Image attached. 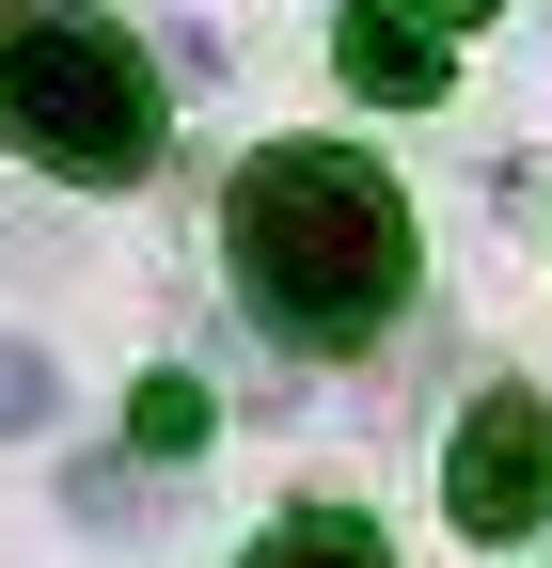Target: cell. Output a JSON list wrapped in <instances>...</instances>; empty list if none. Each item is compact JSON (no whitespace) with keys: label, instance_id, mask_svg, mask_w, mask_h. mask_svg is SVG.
Here are the masks:
<instances>
[{"label":"cell","instance_id":"obj_6","mask_svg":"<svg viewBox=\"0 0 552 568\" xmlns=\"http://www.w3.org/2000/svg\"><path fill=\"white\" fill-rule=\"evenodd\" d=\"M205 443V395L190 379H143V458H190Z\"/></svg>","mask_w":552,"mask_h":568},{"label":"cell","instance_id":"obj_2","mask_svg":"<svg viewBox=\"0 0 552 568\" xmlns=\"http://www.w3.org/2000/svg\"><path fill=\"white\" fill-rule=\"evenodd\" d=\"M159 63L126 48L111 17H80V0H17L0 17V142L48 174H80V190H126V174H159Z\"/></svg>","mask_w":552,"mask_h":568},{"label":"cell","instance_id":"obj_3","mask_svg":"<svg viewBox=\"0 0 552 568\" xmlns=\"http://www.w3.org/2000/svg\"><path fill=\"white\" fill-rule=\"evenodd\" d=\"M442 506L473 521V537H536L552 521V395H473L458 410V458H442Z\"/></svg>","mask_w":552,"mask_h":568},{"label":"cell","instance_id":"obj_4","mask_svg":"<svg viewBox=\"0 0 552 568\" xmlns=\"http://www.w3.org/2000/svg\"><path fill=\"white\" fill-rule=\"evenodd\" d=\"M331 63H348L364 95H395V111H410V95H442V32H410L395 0H348V17H331Z\"/></svg>","mask_w":552,"mask_h":568},{"label":"cell","instance_id":"obj_1","mask_svg":"<svg viewBox=\"0 0 552 568\" xmlns=\"http://www.w3.org/2000/svg\"><path fill=\"white\" fill-rule=\"evenodd\" d=\"M222 268L237 301L268 332L300 347H348L410 301V205L379 159H348V142H268V159L222 190Z\"/></svg>","mask_w":552,"mask_h":568},{"label":"cell","instance_id":"obj_5","mask_svg":"<svg viewBox=\"0 0 552 568\" xmlns=\"http://www.w3.org/2000/svg\"><path fill=\"white\" fill-rule=\"evenodd\" d=\"M253 568H395V537H379L364 506H300V521L253 537Z\"/></svg>","mask_w":552,"mask_h":568},{"label":"cell","instance_id":"obj_7","mask_svg":"<svg viewBox=\"0 0 552 568\" xmlns=\"http://www.w3.org/2000/svg\"><path fill=\"white\" fill-rule=\"evenodd\" d=\"M48 395H63L48 347H0V443H17V426H48Z\"/></svg>","mask_w":552,"mask_h":568},{"label":"cell","instance_id":"obj_8","mask_svg":"<svg viewBox=\"0 0 552 568\" xmlns=\"http://www.w3.org/2000/svg\"><path fill=\"white\" fill-rule=\"evenodd\" d=\"M395 17H410V32H473L490 0H395Z\"/></svg>","mask_w":552,"mask_h":568}]
</instances>
